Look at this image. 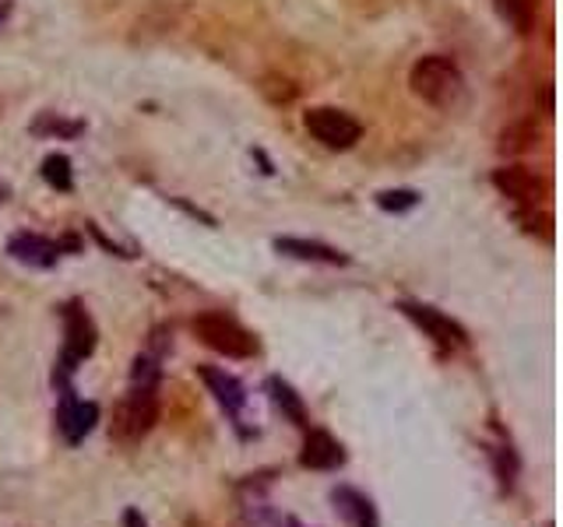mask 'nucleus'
<instances>
[{"instance_id": "nucleus-1", "label": "nucleus", "mask_w": 563, "mask_h": 527, "mask_svg": "<svg viewBox=\"0 0 563 527\" xmlns=\"http://www.w3.org/2000/svg\"><path fill=\"white\" fill-rule=\"evenodd\" d=\"M155 422H159V394H155V387H141V383H134L113 408L109 436H113L120 446H137L155 429Z\"/></svg>"}, {"instance_id": "nucleus-2", "label": "nucleus", "mask_w": 563, "mask_h": 527, "mask_svg": "<svg viewBox=\"0 0 563 527\" xmlns=\"http://www.w3.org/2000/svg\"><path fill=\"white\" fill-rule=\"evenodd\" d=\"M409 85L422 103L451 106V103H458V95H462V71L451 57L433 53V57L416 60V68L409 74Z\"/></svg>"}, {"instance_id": "nucleus-3", "label": "nucleus", "mask_w": 563, "mask_h": 527, "mask_svg": "<svg viewBox=\"0 0 563 527\" xmlns=\"http://www.w3.org/2000/svg\"><path fill=\"white\" fill-rule=\"evenodd\" d=\"M194 334L212 351H218V356H229V359L257 356V338L247 327H240L237 321H232V316H226V313H215V310L197 313L194 316Z\"/></svg>"}, {"instance_id": "nucleus-4", "label": "nucleus", "mask_w": 563, "mask_h": 527, "mask_svg": "<svg viewBox=\"0 0 563 527\" xmlns=\"http://www.w3.org/2000/svg\"><path fill=\"white\" fill-rule=\"evenodd\" d=\"M64 359H60V370H57V383H64L68 373L77 370V362H85L92 351H96V324H92V316L82 310V302H68L64 307Z\"/></svg>"}, {"instance_id": "nucleus-5", "label": "nucleus", "mask_w": 563, "mask_h": 527, "mask_svg": "<svg viewBox=\"0 0 563 527\" xmlns=\"http://www.w3.org/2000/svg\"><path fill=\"white\" fill-rule=\"evenodd\" d=\"M307 123V131L314 141H321L324 148H332V152H346L352 148L359 134H363V127H359V120H352L349 113H342V109L335 106H318V109H310V113L303 117Z\"/></svg>"}, {"instance_id": "nucleus-6", "label": "nucleus", "mask_w": 563, "mask_h": 527, "mask_svg": "<svg viewBox=\"0 0 563 527\" xmlns=\"http://www.w3.org/2000/svg\"><path fill=\"white\" fill-rule=\"evenodd\" d=\"M398 310L409 316L412 324H419L422 331L430 334V338L441 345V348H462L468 342V334L462 324L451 321L447 313L433 310V307H422V302H398Z\"/></svg>"}, {"instance_id": "nucleus-7", "label": "nucleus", "mask_w": 563, "mask_h": 527, "mask_svg": "<svg viewBox=\"0 0 563 527\" xmlns=\"http://www.w3.org/2000/svg\"><path fill=\"white\" fill-rule=\"evenodd\" d=\"M96 422H99V405L77 402L74 391H64V402H60V411H57V429L64 433V440L77 446L96 429Z\"/></svg>"}, {"instance_id": "nucleus-8", "label": "nucleus", "mask_w": 563, "mask_h": 527, "mask_svg": "<svg viewBox=\"0 0 563 527\" xmlns=\"http://www.w3.org/2000/svg\"><path fill=\"white\" fill-rule=\"evenodd\" d=\"M300 465L310 468V471H335L346 465V451H342V443L324 433V429H310L307 440H303V451H300Z\"/></svg>"}, {"instance_id": "nucleus-9", "label": "nucleus", "mask_w": 563, "mask_h": 527, "mask_svg": "<svg viewBox=\"0 0 563 527\" xmlns=\"http://www.w3.org/2000/svg\"><path fill=\"white\" fill-rule=\"evenodd\" d=\"M197 376L208 383V391L215 394V402L226 408V415H232V419H240L243 408H247V391L243 383L226 373V370H215V366H201Z\"/></svg>"}, {"instance_id": "nucleus-10", "label": "nucleus", "mask_w": 563, "mask_h": 527, "mask_svg": "<svg viewBox=\"0 0 563 527\" xmlns=\"http://www.w3.org/2000/svg\"><path fill=\"white\" fill-rule=\"evenodd\" d=\"M275 250L286 253V257H296V261H310V264H349V257L335 247L327 243H314V239H296V236H278L275 239Z\"/></svg>"}, {"instance_id": "nucleus-11", "label": "nucleus", "mask_w": 563, "mask_h": 527, "mask_svg": "<svg viewBox=\"0 0 563 527\" xmlns=\"http://www.w3.org/2000/svg\"><path fill=\"white\" fill-rule=\"evenodd\" d=\"M332 503L352 527H381V517H378V510H373V503L352 486H335Z\"/></svg>"}, {"instance_id": "nucleus-12", "label": "nucleus", "mask_w": 563, "mask_h": 527, "mask_svg": "<svg viewBox=\"0 0 563 527\" xmlns=\"http://www.w3.org/2000/svg\"><path fill=\"white\" fill-rule=\"evenodd\" d=\"M8 253L14 261H22V264H33V267H53L57 257H60V247L50 243V239H43V236H33V232H19L8 243Z\"/></svg>"}, {"instance_id": "nucleus-13", "label": "nucleus", "mask_w": 563, "mask_h": 527, "mask_svg": "<svg viewBox=\"0 0 563 527\" xmlns=\"http://www.w3.org/2000/svg\"><path fill=\"white\" fill-rule=\"evenodd\" d=\"M493 187L511 201H536L539 197V180L522 166H504L493 172Z\"/></svg>"}, {"instance_id": "nucleus-14", "label": "nucleus", "mask_w": 563, "mask_h": 527, "mask_svg": "<svg viewBox=\"0 0 563 527\" xmlns=\"http://www.w3.org/2000/svg\"><path fill=\"white\" fill-rule=\"evenodd\" d=\"M268 394H272V405L286 415V419L292 422V426H300V429H307L310 422H307V405H303V397L292 391V383H286L282 376H268Z\"/></svg>"}, {"instance_id": "nucleus-15", "label": "nucleus", "mask_w": 563, "mask_h": 527, "mask_svg": "<svg viewBox=\"0 0 563 527\" xmlns=\"http://www.w3.org/2000/svg\"><path fill=\"white\" fill-rule=\"evenodd\" d=\"M496 11L511 28L528 32L531 19H536V0H496Z\"/></svg>"}, {"instance_id": "nucleus-16", "label": "nucleus", "mask_w": 563, "mask_h": 527, "mask_svg": "<svg viewBox=\"0 0 563 527\" xmlns=\"http://www.w3.org/2000/svg\"><path fill=\"white\" fill-rule=\"evenodd\" d=\"M490 457H493V471L500 478V486L511 489L514 478H518V454H514L507 443H500L496 451H490Z\"/></svg>"}, {"instance_id": "nucleus-17", "label": "nucleus", "mask_w": 563, "mask_h": 527, "mask_svg": "<svg viewBox=\"0 0 563 527\" xmlns=\"http://www.w3.org/2000/svg\"><path fill=\"white\" fill-rule=\"evenodd\" d=\"M43 180L57 190H71V163L68 155H46L43 163Z\"/></svg>"}, {"instance_id": "nucleus-18", "label": "nucleus", "mask_w": 563, "mask_h": 527, "mask_svg": "<svg viewBox=\"0 0 563 527\" xmlns=\"http://www.w3.org/2000/svg\"><path fill=\"white\" fill-rule=\"evenodd\" d=\"M378 204L384 207V212H409V207L419 204V194L416 190H384Z\"/></svg>"}, {"instance_id": "nucleus-19", "label": "nucleus", "mask_w": 563, "mask_h": 527, "mask_svg": "<svg viewBox=\"0 0 563 527\" xmlns=\"http://www.w3.org/2000/svg\"><path fill=\"white\" fill-rule=\"evenodd\" d=\"M123 527H148V520L141 517V510H123Z\"/></svg>"}, {"instance_id": "nucleus-20", "label": "nucleus", "mask_w": 563, "mask_h": 527, "mask_svg": "<svg viewBox=\"0 0 563 527\" xmlns=\"http://www.w3.org/2000/svg\"><path fill=\"white\" fill-rule=\"evenodd\" d=\"M282 527H303V524H296L292 517H286V520H282Z\"/></svg>"}, {"instance_id": "nucleus-21", "label": "nucleus", "mask_w": 563, "mask_h": 527, "mask_svg": "<svg viewBox=\"0 0 563 527\" xmlns=\"http://www.w3.org/2000/svg\"><path fill=\"white\" fill-rule=\"evenodd\" d=\"M0 201H4V190H0Z\"/></svg>"}]
</instances>
